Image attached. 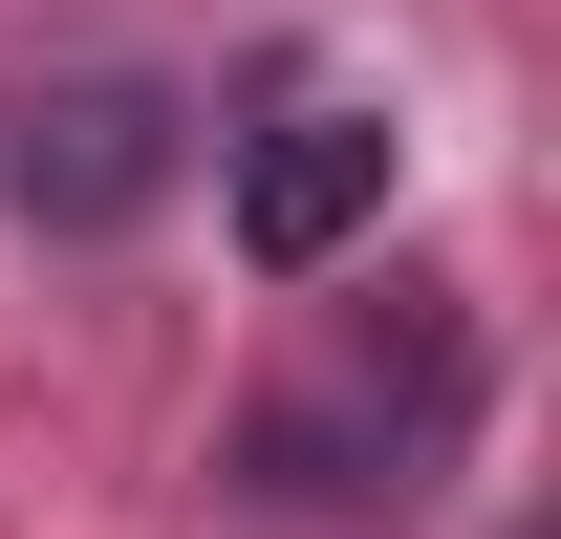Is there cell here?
<instances>
[{"label": "cell", "instance_id": "obj_1", "mask_svg": "<svg viewBox=\"0 0 561 539\" xmlns=\"http://www.w3.org/2000/svg\"><path fill=\"white\" fill-rule=\"evenodd\" d=\"M367 216H389V108L302 87V108H260V130H238V260H260V280H324Z\"/></svg>", "mask_w": 561, "mask_h": 539}, {"label": "cell", "instance_id": "obj_2", "mask_svg": "<svg viewBox=\"0 0 561 539\" xmlns=\"http://www.w3.org/2000/svg\"><path fill=\"white\" fill-rule=\"evenodd\" d=\"M173 151H195L173 87H44V108H22V216H44V238H130V216L173 195Z\"/></svg>", "mask_w": 561, "mask_h": 539}]
</instances>
